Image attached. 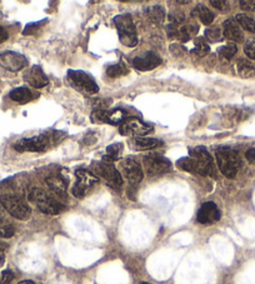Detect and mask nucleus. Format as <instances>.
Returning <instances> with one entry per match:
<instances>
[{
    "label": "nucleus",
    "instance_id": "7c9ffc66",
    "mask_svg": "<svg viewBox=\"0 0 255 284\" xmlns=\"http://www.w3.org/2000/svg\"><path fill=\"white\" fill-rule=\"evenodd\" d=\"M128 73L126 68L124 67V64H114V65H109L107 68V74L110 78H118V76L124 75V74Z\"/></svg>",
    "mask_w": 255,
    "mask_h": 284
},
{
    "label": "nucleus",
    "instance_id": "aec40b11",
    "mask_svg": "<svg viewBox=\"0 0 255 284\" xmlns=\"http://www.w3.org/2000/svg\"><path fill=\"white\" fill-rule=\"evenodd\" d=\"M9 98H10L13 102H16V103L25 104L33 99V93L30 92V89H28V88L25 87L16 88V89L11 90L10 94H9Z\"/></svg>",
    "mask_w": 255,
    "mask_h": 284
},
{
    "label": "nucleus",
    "instance_id": "20e7f679",
    "mask_svg": "<svg viewBox=\"0 0 255 284\" xmlns=\"http://www.w3.org/2000/svg\"><path fill=\"white\" fill-rule=\"evenodd\" d=\"M114 24H115L116 30H118L119 39L121 44L125 46L133 48L138 44V34L137 28H135L133 19L128 14H121L114 18Z\"/></svg>",
    "mask_w": 255,
    "mask_h": 284
},
{
    "label": "nucleus",
    "instance_id": "0eeeda50",
    "mask_svg": "<svg viewBox=\"0 0 255 284\" xmlns=\"http://www.w3.org/2000/svg\"><path fill=\"white\" fill-rule=\"evenodd\" d=\"M189 153H190L189 157L195 162L199 176H208L217 178V169H215L214 162H213L212 155L209 154L205 146L191 148Z\"/></svg>",
    "mask_w": 255,
    "mask_h": 284
},
{
    "label": "nucleus",
    "instance_id": "473e14b6",
    "mask_svg": "<svg viewBox=\"0 0 255 284\" xmlns=\"http://www.w3.org/2000/svg\"><path fill=\"white\" fill-rule=\"evenodd\" d=\"M107 118L108 110H105V109H95L90 116L93 123H107Z\"/></svg>",
    "mask_w": 255,
    "mask_h": 284
},
{
    "label": "nucleus",
    "instance_id": "37998d69",
    "mask_svg": "<svg viewBox=\"0 0 255 284\" xmlns=\"http://www.w3.org/2000/svg\"><path fill=\"white\" fill-rule=\"evenodd\" d=\"M19 284H35L33 281H22Z\"/></svg>",
    "mask_w": 255,
    "mask_h": 284
},
{
    "label": "nucleus",
    "instance_id": "6e6552de",
    "mask_svg": "<svg viewBox=\"0 0 255 284\" xmlns=\"http://www.w3.org/2000/svg\"><path fill=\"white\" fill-rule=\"evenodd\" d=\"M68 80L73 87L84 93H88V94H97L99 92V87L94 79L81 71H68Z\"/></svg>",
    "mask_w": 255,
    "mask_h": 284
},
{
    "label": "nucleus",
    "instance_id": "dca6fc26",
    "mask_svg": "<svg viewBox=\"0 0 255 284\" xmlns=\"http://www.w3.org/2000/svg\"><path fill=\"white\" fill-rule=\"evenodd\" d=\"M24 79L28 84L36 88V89H40V88L46 87L49 83L48 76L44 74L43 69H41L39 65H34V67H32V68H30L29 71L24 74Z\"/></svg>",
    "mask_w": 255,
    "mask_h": 284
},
{
    "label": "nucleus",
    "instance_id": "6ab92c4d",
    "mask_svg": "<svg viewBox=\"0 0 255 284\" xmlns=\"http://www.w3.org/2000/svg\"><path fill=\"white\" fill-rule=\"evenodd\" d=\"M133 146L138 150H150V149L159 148L163 145V142L159 139L154 138H146V137H142V138H134L132 141Z\"/></svg>",
    "mask_w": 255,
    "mask_h": 284
},
{
    "label": "nucleus",
    "instance_id": "cd10ccee",
    "mask_svg": "<svg viewBox=\"0 0 255 284\" xmlns=\"http://www.w3.org/2000/svg\"><path fill=\"white\" fill-rule=\"evenodd\" d=\"M107 158L110 162H114V160H118L119 158L123 154V144L116 143V144H111L107 148Z\"/></svg>",
    "mask_w": 255,
    "mask_h": 284
},
{
    "label": "nucleus",
    "instance_id": "c85d7f7f",
    "mask_svg": "<svg viewBox=\"0 0 255 284\" xmlns=\"http://www.w3.org/2000/svg\"><path fill=\"white\" fill-rule=\"evenodd\" d=\"M238 52V48H236L234 44H228V45H223L218 49V54L223 60H230L234 55Z\"/></svg>",
    "mask_w": 255,
    "mask_h": 284
},
{
    "label": "nucleus",
    "instance_id": "393cba45",
    "mask_svg": "<svg viewBox=\"0 0 255 284\" xmlns=\"http://www.w3.org/2000/svg\"><path fill=\"white\" fill-rule=\"evenodd\" d=\"M126 114L125 111L121 110V109H114L111 111H108V118H107V123L109 124H123L125 122Z\"/></svg>",
    "mask_w": 255,
    "mask_h": 284
},
{
    "label": "nucleus",
    "instance_id": "c756f323",
    "mask_svg": "<svg viewBox=\"0 0 255 284\" xmlns=\"http://www.w3.org/2000/svg\"><path fill=\"white\" fill-rule=\"evenodd\" d=\"M191 53L198 55V57H205V55L209 53V46L205 43L204 39L198 38L195 40V46H194V49L191 50Z\"/></svg>",
    "mask_w": 255,
    "mask_h": 284
},
{
    "label": "nucleus",
    "instance_id": "b1692460",
    "mask_svg": "<svg viewBox=\"0 0 255 284\" xmlns=\"http://www.w3.org/2000/svg\"><path fill=\"white\" fill-rule=\"evenodd\" d=\"M15 233L14 225L6 219L3 214H0V237L1 238H11Z\"/></svg>",
    "mask_w": 255,
    "mask_h": 284
},
{
    "label": "nucleus",
    "instance_id": "9d476101",
    "mask_svg": "<svg viewBox=\"0 0 255 284\" xmlns=\"http://www.w3.org/2000/svg\"><path fill=\"white\" fill-rule=\"evenodd\" d=\"M145 172L149 176H160L165 174L172 169V163L159 154H148L143 158Z\"/></svg>",
    "mask_w": 255,
    "mask_h": 284
},
{
    "label": "nucleus",
    "instance_id": "bb28decb",
    "mask_svg": "<svg viewBox=\"0 0 255 284\" xmlns=\"http://www.w3.org/2000/svg\"><path fill=\"white\" fill-rule=\"evenodd\" d=\"M236 23L240 25V27L244 28L245 30L250 33H255V20L250 16L245 15V14H238L235 18Z\"/></svg>",
    "mask_w": 255,
    "mask_h": 284
},
{
    "label": "nucleus",
    "instance_id": "c03bdc74",
    "mask_svg": "<svg viewBox=\"0 0 255 284\" xmlns=\"http://www.w3.org/2000/svg\"><path fill=\"white\" fill-rule=\"evenodd\" d=\"M142 284H150V283H146V282H144V283H142Z\"/></svg>",
    "mask_w": 255,
    "mask_h": 284
},
{
    "label": "nucleus",
    "instance_id": "a211bd4d",
    "mask_svg": "<svg viewBox=\"0 0 255 284\" xmlns=\"http://www.w3.org/2000/svg\"><path fill=\"white\" fill-rule=\"evenodd\" d=\"M46 184L53 190L58 197H65L67 195L68 180L62 176H50L46 178Z\"/></svg>",
    "mask_w": 255,
    "mask_h": 284
},
{
    "label": "nucleus",
    "instance_id": "9b49d317",
    "mask_svg": "<svg viewBox=\"0 0 255 284\" xmlns=\"http://www.w3.org/2000/svg\"><path fill=\"white\" fill-rule=\"evenodd\" d=\"M154 128L151 124L142 122L140 119H129L125 120L123 124L120 125V133L124 136H135L137 138H142V137L148 136L150 133H153Z\"/></svg>",
    "mask_w": 255,
    "mask_h": 284
},
{
    "label": "nucleus",
    "instance_id": "e433bc0d",
    "mask_svg": "<svg viewBox=\"0 0 255 284\" xmlns=\"http://www.w3.org/2000/svg\"><path fill=\"white\" fill-rule=\"evenodd\" d=\"M240 8L243 10L247 11H252L255 9V0H242L240 1Z\"/></svg>",
    "mask_w": 255,
    "mask_h": 284
},
{
    "label": "nucleus",
    "instance_id": "412c9836",
    "mask_svg": "<svg viewBox=\"0 0 255 284\" xmlns=\"http://www.w3.org/2000/svg\"><path fill=\"white\" fill-rule=\"evenodd\" d=\"M191 15L199 18L200 22L205 25L212 24V22L214 20V13H213L210 9H208L207 6L202 5V4H199L198 6H195V9L191 11Z\"/></svg>",
    "mask_w": 255,
    "mask_h": 284
},
{
    "label": "nucleus",
    "instance_id": "39448f33",
    "mask_svg": "<svg viewBox=\"0 0 255 284\" xmlns=\"http://www.w3.org/2000/svg\"><path fill=\"white\" fill-rule=\"evenodd\" d=\"M93 171H94V176L97 178L98 177L103 178L107 181V184L110 185L114 189H120V187L123 185V178H121L120 173L115 168L113 162H110L108 158H105L104 160L99 163H94Z\"/></svg>",
    "mask_w": 255,
    "mask_h": 284
},
{
    "label": "nucleus",
    "instance_id": "f8f14e48",
    "mask_svg": "<svg viewBox=\"0 0 255 284\" xmlns=\"http://www.w3.org/2000/svg\"><path fill=\"white\" fill-rule=\"evenodd\" d=\"M121 167V174L123 177H125L126 180L129 181L132 185H137L138 183L143 180V177H144V173H143L142 167L139 165V163L134 159H124L123 162L120 163Z\"/></svg>",
    "mask_w": 255,
    "mask_h": 284
},
{
    "label": "nucleus",
    "instance_id": "f03ea898",
    "mask_svg": "<svg viewBox=\"0 0 255 284\" xmlns=\"http://www.w3.org/2000/svg\"><path fill=\"white\" fill-rule=\"evenodd\" d=\"M28 198L44 214L57 215V214H60L65 211L64 204H62L59 200H57L46 192H44L43 189H39V188H33L29 192Z\"/></svg>",
    "mask_w": 255,
    "mask_h": 284
},
{
    "label": "nucleus",
    "instance_id": "423d86ee",
    "mask_svg": "<svg viewBox=\"0 0 255 284\" xmlns=\"http://www.w3.org/2000/svg\"><path fill=\"white\" fill-rule=\"evenodd\" d=\"M0 203L3 206L4 211L8 212L10 215L20 220L29 219L32 211L30 207L25 203L24 200L18 195L13 194H4L0 195Z\"/></svg>",
    "mask_w": 255,
    "mask_h": 284
},
{
    "label": "nucleus",
    "instance_id": "c9c22d12",
    "mask_svg": "<svg viewBox=\"0 0 255 284\" xmlns=\"http://www.w3.org/2000/svg\"><path fill=\"white\" fill-rule=\"evenodd\" d=\"M210 4H212L214 8L219 9V10H228L229 9V3L228 1H225V0H212L210 1Z\"/></svg>",
    "mask_w": 255,
    "mask_h": 284
},
{
    "label": "nucleus",
    "instance_id": "1a4fd4ad",
    "mask_svg": "<svg viewBox=\"0 0 255 284\" xmlns=\"http://www.w3.org/2000/svg\"><path fill=\"white\" fill-rule=\"evenodd\" d=\"M76 183L73 187V194L76 198H84L90 189L94 188V185L98 183V178L94 176V173L88 169H78L75 172Z\"/></svg>",
    "mask_w": 255,
    "mask_h": 284
},
{
    "label": "nucleus",
    "instance_id": "ddd939ff",
    "mask_svg": "<svg viewBox=\"0 0 255 284\" xmlns=\"http://www.w3.org/2000/svg\"><path fill=\"white\" fill-rule=\"evenodd\" d=\"M28 65V60L24 55L14 52H5L0 54V67L10 71H19Z\"/></svg>",
    "mask_w": 255,
    "mask_h": 284
},
{
    "label": "nucleus",
    "instance_id": "7ed1b4c3",
    "mask_svg": "<svg viewBox=\"0 0 255 284\" xmlns=\"http://www.w3.org/2000/svg\"><path fill=\"white\" fill-rule=\"evenodd\" d=\"M58 134L59 133H54L53 136L41 134V136L32 137V138H23L14 144V149L18 152H44L49 148V145L59 142Z\"/></svg>",
    "mask_w": 255,
    "mask_h": 284
},
{
    "label": "nucleus",
    "instance_id": "f3484780",
    "mask_svg": "<svg viewBox=\"0 0 255 284\" xmlns=\"http://www.w3.org/2000/svg\"><path fill=\"white\" fill-rule=\"evenodd\" d=\"M223 36H225V38H228L229 40L236 41V43H240V41H243V39H244L242 29H240V27L238 25L236 20L234 19H228L224 22Z\"/></svg>",
    "mask_w": 255,
    "mask_h": 284
},
{
    "label": "nucleus",
    "instance_id": "58836bf2",
    "mask_svg": "<svg viewBox=\"0 0 255 284\" xmlns=\"http://www.w3.org/2000/svg\"><path fill=\"white\" fill-rule=\"evenodd\" d=\"M170 50H172L173 54L177 55V57H180V55H183L184 53H185V49L182 45H178V44H173V45L170 46Z\"/></svg>",
    "mask_w": 255,
    "mask_h": 284
},
{
    "label": "nucleus",
    "instance_id": "2f4dec72",
    "mask_svg": "<svg viewBox=\"0 0 255 284\" xmlns=\"http://www.w3.org/2000/svg\"><path fill=\"white\" fill-rule=\"evenodd\" d=\"M205 38L210 41H220L223 39V33L219 28H209L205 30Z\"/></svg>",
    "mask_w": 255,
    "mask_h": 284
},
{
    "label": "nucleus",
    "instance_id": "5701e85b",
    "mask_svg": "<svg viewBox=\"0 0 255 284\" xmlns=\"http://www.w3.org/2000/svg\"><path fill=\"white\" fill-rule=\"evenodd\" d=\"M146 15H148L149 20H150L151 23L159 25L165 19V10H164V8L161 5H153L150 6V8H148Z\"/></svg>",
    "mask_w": 255,
    "mask_h": 284
},
{
    "label": "nucleus",
    "instance_id": "72a5a7b5",
    "mask_svg": "<svg viewBox=\"0 0 255 284\" xmlns=\"http://www.w3.org/2000/svg\"><path fill=\"white\" fill-rule=\"evenodd\" d=\"M244 52L250 59H255V39H250L245 43Z\"/></svg>",
    "mask_w": 255,
    "mask_h": 284
},
{
    "label": "nucleus",
    "instance_id": "2eb2a0df",
    "mask_svg": "<svg viewBox=\"0 0 255 284\" xmlns=\"http://www.w3.org/2000/svg\"><path fill=\"white\" fill-rule=\"evenodd\" d=\"M160 63H161L160 57L153 52L145 53L144 55L134 58V60H133L134 68L142 71H153V69H155L158 65H160Z\"/></svg>",
    "mask_w": 255,
    "mask_h": 284
},
{
    "label": "nucleus",
    "instance_id": "ea45409f",
    "mask_svg": "<svg viewBox=\"0 0 255 284\" xmlns=\"http://www.w3.org/2000/svg\"><path fill=\"white\" fill-rule=\"evenodd\" d=\"M245 157H247L248 162H250V163L255 162V148L248 149L247 153H245Z\"/></svg>",
    "mask_w": 255,
    "mask_h": 284
},
{
    "label": "nucleus",
    "instance_id": "4be33fe9",
    "mask_svg": "<svg viewBox=\"0 0 255 284\" xmlns=\"http://www.w3.org/2000/svg\"><path fill=\"white\" fill-rule=\"evenodd\" d=\"M236 71L242 78H252L255 75V65L248 59H239L236 63Z\"/></svg>",
    "mask_w": 255,
    "mask_h": 284
},
{
    "label": "nucleus",
    "instance_id": "4468645a",
    "mask_svg": "<svg viewBox=\"0 0 255 284\" xmlns=\"http://www.w3.org/2000/svg\"><path fill=\"white\" fill-rule=\"evenodd\" d=\"M220 219V211L213 202L204 203L196 214V220L200 224H213Z\"/></svg>",
    "mask_w": 255,
    "mask_h": 284
},
{
    "label": "nucleus",
    "instance_id": "f704fd0d",
    "mask_svg": "<svg viewBox=\"0 0 255 284\" xmlns=\"http://www.w3.org/2000/svg\"><path fill=\"white\" fill-rule=\"evenodd\" d=\"M13 279H14V273L11 271H9V269H6V271H4L3 274H1L0 284H11Z\"/></svg>",
    "mask_w": 255,
    "mask_h": 284
},
{
    "label": "nucleus",
    "instance_id": "4c0bfd02",
    "mask_svg": "<svg viewBox=\"0 0 255 284\" xmlns=\"http://www.w3.org/2000/svg\"><path fill=\"white\" fill-rule=\"evenodd\" d=\"M97 141H98L97 133H89V134H86L85 138H84V143H85L86 145H92V144H94Z\"/></svg>",
    "mask_w": 255,
    "mask_h": 284
},
{
    "label": "nucleus",
    "instance_id": "a878e982",
    "mask_svg": "<svg viewBox=\"0 0 255 284\" xmlns=\"http://www.w3.org/2000/svg\"><path fill=\"white\" fill-rule=\"evenodd\" d=\"M177 165L179 167L182 171L188 172V173H193V174H198V168H196V164L190 157H184L182 159L178 160Z\"/></svg>",
    "mask_w": 255,
    "mask_h": 284
},
{
    "label": "nucleus",
    "instance_id": "a19ab883",
    "mask_svg": "<svg viewBox=\"0 0 255 284\" xmlns=\"http://www.w3.org/2000/svg\"><path fill=\"white\" fill-rule=\"evenodd\" d=\"M9 38V33L4 29L3 27H0V44L4 43L5 40H8Z\"/></svg>",
    "mask_w": 255,
    "mask_h": 284
},
{
    "label": "nucleus",
    "instance_id": "79ce46f5",
    "mask_svg": "<svg viewBox=\"0 0 255 284\" xmlns=\"http://www.w3.org/2000/svg\"><path fill=\"white\" fill-rule=\"evenodd\" d=\"M4 259H5V258H4V253H3V250H1V249H0V265L3 264V263H4Z\"/></svg>",
    "mask_w": 255,
    "mask_h": 284
},
{
    "label": "nucleus",
    "instance_id": "f257e3e1",
    "mask_svg": "<svg viewBox=\"0 0 255 284\" xmlns=\"http://www.w3.org/2000/svg\"><path fill=\"white\" fill-rule=\"evenodd\" d=\"M218 167L228 178H234L240 168L239 152L230 146H221L215 152Z\"/></svg>",
    "mask_w": 255,
    "mask_h": 284
}]
</instances>
